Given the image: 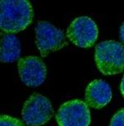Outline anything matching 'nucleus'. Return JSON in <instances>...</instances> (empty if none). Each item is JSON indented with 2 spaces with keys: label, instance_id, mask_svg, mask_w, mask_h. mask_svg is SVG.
Instances as JSON below:
<instances>
[{
  "label": "nucleus",
  "instance_id": "nucleus-11",
  "mask_svg": "<svg viewBox=\"0 0 124 126\" xmlns=\"http://www.w3.org/2000/svg\"><path fill=\"white\" fill-rule=\"evenodd\" d=\"M110 126H124V109H121L113 115Z\"/></svg>",
  "mask_w": 124,
  "mask_h": 126
},
{
  "label": "nucleus",
  "instance_id": "nucleus-9",
  "mask_svg": "<svg viewBox=\"0 0 124 126\" xmlns=\"http://www.w3.org/2000/svg\"><path fill=\"white\" fill-rule=\"evenodd\" d=\"M21 46L20 40L14 33H1L0 59L2 63H12L20 58Z\"/></svg>",
  "mask_w": 124,
  "mask_h": 126
},
{
  "label": "nucleus",
  "instance_id": "nucleus-6",
  "mask_svg": "<svg viewBox=\"0 0 124 126\" xmlns=\"http://www.w3.org/2000/svg\"><path fill=\"white\" fill-rule=\"evenodd\" d=\"M56 121L59 126H89L91 124L89 107L80 99L65 102L57 111Z\"/></svg>",
  "mask_w": 124,
  "mask_h": 126
},
{
  "label": "nucleus",
  "instance_id": "nucleus-1",
  "mask_svg": "<svg viewBox=\"0 0 124 126\" xmlns=\"http://www.w3.org/2000/svg\"><path fill=\"white\" fill-rule=\"evenodd\" d=\"M0 27L3 33H17L32 23L34 11L26 0H2L0 2Z\"/></svg>",
  "mask_w": 124,
  "mask_h": 126
},
{
  "label": "nucleus",
  "instance_id": "nucleus-4",
  "mask_svg": "<svg viewBox=\"0 0 124 126\" xmlns=\"http://www.w3.org/2000/svg\"><path fill=\"white\" fill-rule=\"evenodd\" d=\"M54 114L52 104L45 96L33 94L23 104L22 117L29 126H40L46 124Z\"/></svg>",
  "mask_w": 124,
  "mask_h": 126
},
{
  "label": "nucleus",
  "instance_id": "nucleus-13",
  "mask_svg": "<svg viewBox=\"0 0 124 126\" xmlns=\"http://www.w3.org/2000/svg\"><path fill=\"white\" fill-rule=\"evenodd\" d=\"M120 90H121V93L123 94V98H124V75L122 79V82H121V85H120Z\"/></svg>",
  "mask_w": 124,
  "mask_h": 126
},
{
  "label": "nucleus",
  "instance_id": "nucleus-3",
  "mask_svg": "<svg viewBox=\"0 0 124 126\" xmlns=\"http://www.w3.org/2000/svg\"><path fill=\"white\" fill-rule=\"evenodd\" d=\"M35 44L40 55L44 58L50 52L61 49L67 42L61 29L46 21H40L35 27Z\"/></svg>",
  "mask_w": 124,
  "mask_h": 126
},
{
  "label": "nucleus",
  "instance_id": "nucleus-7",
  "mask_svg": "<svg viewBox=\"0 0 124 126\" xmlns=\"http://www.w3.org/2000/svg\"><path fill=\"white\" fill-rule=\"evenodd\" d=\"M18 71L21 81L29 87H38L44 82L46 66L40 58L29 55L20 59Z\"/></svg>",
  "mask_w": 124,
  "mask_h": 126
},
{
  "label": "nucleus",
  "instance_id": "nucleus-2",
  "mask_svg": "<svg viewBox=\"0 0 124 126\" xmlns=\"http://www.w3.org/2000/svg\"><path fill=\"white\" fill-rule=\"evenodd\" d=\"M95 61L97 69L105 75H115L124 69V47L114 40L101 42L96 47Z\"/></svg>",
  "mask_w": 124,
  "mask_h": 126
},
{
  "label": "nucleus",
  "instance_id": "nucleus-12",
  "mask_svg": "<svg viewBox=\"0 0 124 126\" xmlns=\"http://www.w3.org/2000/svg\"><path fill=\"white\" fill-rule=\"evenodd\" d=\"M119 33H120L121 41L123 42V44H124V22L123 23V24H122L121 27H120V32H119Z\"/></svg>",
  "mask_w": 124,
  "mask_h": 126
},
{
  "label": "nucleus",
  "instance_id": "nucleus-5",
  "mask_svg": "<svg viewBox=\"0 0 124 126\" xmlns=\"http://www.w3.org/2000/svg\"><path fill=\"white\" fill-rule=\"evenodd\" d=\"M66 37L80 48H91L98 38L97 25L89 17H79L70 23L66 30Z\"/></svg>",
  "mask_w": 124,
  "mask_h": 126
},
{
  "label": "nucleus",
  "instance_id": "nucleus-10",
  "mask_svg": "<svg viewBox=\"0 0 124 126\" xmlns=\"http://www.w3.org/2000/svg\"><path fill=\"white\" fill-rule=\"evenodd\" d=\"M0 126H24L22 121L19 119L8 115H1L0 118Z\"/></svg>",
  "mask_w": 124,
  "mask_h": 126
},
{
  "label": "nucleus",
  "instance_id": "nucleus-8",
  "mask_svg": "<svg viewBox=\"0 0 124 126\" xmlns=\"http://www.w3.org/2000/svg\"><path fill=\"white\" fill-rule=\"evenodd\" d=\"M112 97V92L110 85L102 79H95L85 89V103L90 108L100 110L111 101Z\"/></svg>",
  "mask_w": 124,
  "mask_h": 126
}]
</instances>
